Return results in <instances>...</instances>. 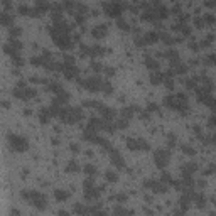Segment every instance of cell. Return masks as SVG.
Wrapping results in <instances>:
<instances>
[{"instance_id":"obj_1","label":"cell","mask_w":216,"mask_h":216,"mask_svg":"<svg viewBox=\"0 0 216 216\" xmlns=\"http://www.w3.org/2000/svg\"><path fill=\"white\" fill-rule=\"evenodd\" d=\"M8 142H10V145L14 147V150L22 152V150H25V149H27V142H25L22 137H17V135H10V137H8Z\"/></svg>"},{"instance_id":"obj_2","label":"cell","mask_w":216,"mask_h":216,"mask_svg":"<svg viewBox=\"0 0 216 216\" xmlns=\"http://www.w3.org/2000/svg\"><path fill=\"white\" fill-rule=\"evenodd\" d=\"M106 12H110V15H118L120 7L115 4H110V5H106Z\"/></svg>"},{"instance_id":"obj_3","label":"cell","mask_w":216,"mask_h":216,"mask_svg":"<svg viewBox=\"0 0 216 216\" xmlns=\"http://www.w3.org/2000/svg\"><path fill=\"white\" fill-rule=\"evenodd\" d=\"M155 159H157V164H166V160H167V154H166V152H157V155H155Z\"/></svg>"},{"instance_id":"obj_4","label":"cell","mask_w":216,"mask_h":216,"mask_svg":"<svg viewBox=\"0 0 216 216\" xmlns=\"http://www.w3.org/2000/svg\"><path fill=\"white\" fill-rule=\"evenodd\" d=\"M54 196H56V199H59V201H64V199H68V192H64V191H54Z\"/></svg>"},{"instance_id":"obj_5","label":"cell","mask_w":216,"mask_h":216,"mask_svg":"<svg viewBox=\"0 0 216 216\" xmlns=\"http://www.w3.org/2000/svg\"><path fill=\"white\" fill-rule=\"evenodd\" d=\"M111 157H113V162L117 164V166H123V159H122V157H118V155L115 154V152L111 154Z\"/></svg>"},{"instance_id":"obj_6","label":"cell","mask_w":216,"mask_h":216,"mask_svg":"<svg viewBox=\"0 0 216 216\" xmlns=\"http://www.w3.org/2000/svg\"><path fill=\"white\" fill-rule=\"evenodd\" d=\"M0 22H2V24H10L12 19H10L8 15H2V17H0Z\"/></svg>"},{"instance_id":"obj_7","label":"cell","mask_w":216,"mask_h":216,"mask_svg":"<svg viewBox=\"0 0 216 216\" xmlns=\"http://www.w3.org/2000/svg\"><path fill=\"white\" fill-rule=\"evenodd\" d=\"M85 171L88 172V174H93V172H95V169L91 167V166H86V167H85Z\"/></svg>"},{"instance_id":"obj_8","label":"cell","mask_w":216,"mask_h":216,"mask_svg":"<svg viewBox=\"0 0 216 216\" xmlns=\"http://www.w3.org/2000/svg\"><path fill=\"white\" fill-rule=\"evenodd\" d=\"M90 127H95V128H96V127H100V123H98V120H91Z\"/></svg>"},{"instance_id":"obj_9","label":"cell","mask_w":216,"mask_h":216,"mask_svg":"<svg viewBox=\"0 0 216 216\" xmlns=\"http://www.w3.org/2000/svg\"><path fill=\"white\" fill-rule=\"evenodd\" d=\"M106 176H108V179H110V181H117V177H115V174H111V172H110V174H106Z\"/></svg>"},{"instance_id":"obj_10","label":"cell","mask_w":216,"mask_h":216,"mask_svg":"<svg viewBox=\"0 0 216 216\" xmlns=\"http://www.w3.org/2000/svg\"><path fill=\"white\" fill-rule=\"evenodd\" d=\"M76 169H78L76 164H71V166H69V171H76Z\"/></svg>"},{"instance_id":"obj_11","label":"cell","mask_w":216,"mask_h":216,"mask_svg":"<svg viewBox=\"0 0 216 216\" xmlns=\"http://www.w3.org/2000/svg\"><path fill=\"white\" fill-rule=\"evenodd\" d=\"M10 32H12V34H15V36H17V34H20V30H19V29H12Z\"/></svg>"}]
</instances>
